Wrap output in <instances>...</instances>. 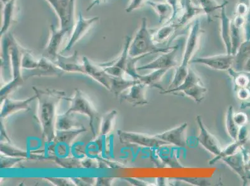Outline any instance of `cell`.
I'll list each match as a JSON object with an SVG mask.
<instances>
[{
  "instance_id": "6da1fadb",
  "label": "cell",
  "mask_w": 250,
  "mask_h": 186,
  "mask_svg": "<svg viewBox=\"0 0 250 186\" xmlns=\"http://www.w3.org/2000/svg\"><path fill=\"white\" fill-rule=\"evenodd\" d=\"M33 89L39 102V120L42 130L43 138L47 143L55 140L56 110L57 104L60 99L67 100L66 94L55 90H41L36 87Z\"/></svg>"
},
{
  "instance_id": "7a4b0ae2",
  "label": "cell",
  "mask_w": 250,
  "mask_h": 186,
  "mask_svg": "<svg viewBox=\"0 0 250 186\" xmlns=\"http://www.w3.org/2000/svg\"><path fill=\"white\" fill-rule=\"evenodd\" d=\"M167 47L163 48L157 46L154 42L153 35L149 30L146 18H142L139 28L132 37L129 48V56L131 57L147 56L152 54L165 53L173 48Z\"/></svg>"
},
{
  "instance_id": "3957f363",
  "label": "cell",
  "mask_w": 250,
  "mask_h": 186,
  "mask_svg": "<svg viewBox=\"0 0 250 186\" xmlns=\"http://www.w3.org/2000/svg\"><path fill=\"white\" fill-rule=\"evenodd\" d=\"M201 35V24L199 20L197 19L190 29L181 62L176 68L174 78L168 90L176 88L185 79L189 68L188 65L190 64L193 56L198 49Z\"/></svg>"
},
{
  "instance_id": "277c9868",
  "label": "cell",
  "mask_w": 250,
  "mask_h": 186,
  "mask_svg": "<svg viewBox=\"0 0 250 186\" xmlns=\"http://www.w3.org/2000/svg\"><path fill=\"white\" fill-rule=\"evenodd\" d=\"M67 101H70L71 105L65 114H70L76 112L87 115L89 120L91 131L94 137H96L101 128V117L99 112L79 89L76 90L74 96L72 98L68 97Z\"/></svg>"
},
{
  "instance_id": "5b68a950",
  "label": "cell",
  "mask_w": 250,
  "mask_h": 186,
  "mask_svg": "<svg viewBox=\"0 0 250 186\" xmlns=\"http://www.w3.org/2000/svg\"><path fill=\"white\" fill-rule=\"evenodd\" d=\"M24 49L18 44L14 36L11 35L10 56L12 80L2 88L1 102L7 97L10 93L13 92L24 83V79L22 74L21 60Z\"/></svg>"
},
{
  "instance_id": "8992f818",
  "label": "cell",
  "mask_w": 250,
  "mask_h": 186,
  "mask_svg": "<svg viewBox=\"0 0 250 186\" xmlns=\"http://www.w3.org/2000/svg\"><path fill=\"white\" fill-rule=\"evenodd\" d=\"M208 88L204 85L200 76L194 70L188 68L187 76L180 85L173 89L165 90L161 94H177L183 93L186 96L192 98L197 103H201L205 99Z\"/></svg>"
},
{
  "instance_id": "52a82bcc",
  "label": "cell",
  "mask_w": 250,
  "mask_h": 186,
  "mask_svg": "<svg viewBox=\"0 0 250 186\" xmlns=\"http://www.w3.org/2000/svg\"><path fill=\"white\" fill-rule=\"evenodd\" d=\"M58 16L60 28L71 33L75 24L76 0H46Z\"/></svg>"
},
{
  "instance_id": "ba28073f",
  "label": "cell",
  "mask_w": 250,
  "mask_h": 186,
  "mask_svg": "<svg viewBox=\"0 0 250 186\" xmlns=\"http://www.w3.org/2000/svg\"><path fill=\"white\" fill-rule=\"evenodd\" d=\"M117 134L120 142L123 144L135 145L149 149L159 148L163 145H167L155 135H150L146 133L118 130Z\"/></svg>"
},
{
  "instance_id": "9c48e42d",
  "label": "cell",
  "mask_w": 250,
  "mask_h": 186,
  "mask_svg": "<svg viewBox=\"0 0 250 186\" xmlns=\"http://www.w3.org/2000/svg\"><path fill=\"white\" fill-rule=\"evenodd\" d=\"M179 45H174L173 48L170 51L165 53H161V55L148 63H146L142 67H138L137 70H170L172 68L177 67L179 65L178 62V52Z\"/></svg>"
},
{
  "instance_id": "30bf717a",
  "label": "cell",
  "mask_w": 250,
  "mask_h": 186,
  "mask_svg": "<svg viewBox=\"0 0 250 186\" xmlns=\"http://www.w3.org/2000/svg\"><path fill=\"white\" fill-rule=\"evenodd\" d=\"M99 20V17L86 18L83 13H79L78 18L75 22L73 29L70 33V38L66 46L61 52H69L79 40L87 33L91 27Z\"/></svg>"
},
{
  "instance_id": "8fae6325",
  "label": "cell",
  "mask_w": 250,
  "mask_h": 186,
  "mask_svg": "<svg viewBox=\"0 0 250 186\" xmlns=\"http://www.w3.org/2000/svg\"><path fill=\"white\" fill-rule=\"evenodd\" d=\"M234 62V56L226 54L208 56H202L193 59L190 64H201L207 66L210 69L228 71L232 68Z\"/></svg>"
},
{
  "instance_id": "7c38bea8",
  "label": "cell",
  "mask_w": 250,
  "mask_h": 186,
  "mask_svg": "<svg viewBox=\"0 0 250 186\" xmlns=\"http://www.w3.org/2000/svg\"><path fill=\"white\" fill-rule=\"evenodd\" d=\"M83 63L85 74L90 76L111 92L117 76L108 74L104 68L102 69L101 66L93 64L86 56H83Z\"/></svg>"
},
{
  "instance_id": "4fadbf2b",
  "label": "cell",
  "mask_w": 250,
  "mask_h": 186,
  "mask_svg": "<svg viewBox=\"0 0 250 186\" xmlns=\"http://www.w3.org/2000/svg\"><path fill=\"white\" fill-rule=\"evenodd\" d=\"M188 124H182L180 126L154 135L159 139L179 148H186L187 146V130Z\"/></svg>"
},
{
  "instance_id": "5bb4252c",
  "label": "cell",
  "mask_w": 250,
  "mask_h": 186,
  "mask_svg": "<svg viewBox=\"0 0 250 186\" xmlns=\"http://www.w3.org/2000/svg\"><path fill=\"white\" fill-rule=\"evenodd\" d=\"M196 121L199 129V134L197 137L199 144L212 155L215 156L219 155L222 149L220 143L215 136L208 130L201 115H197Z\"/></svg>"
},
{
  "instance_id": "9a60e30c",
  "label": "cell",
  "mask_w": 250,
  "mask_h": 186,
  "mask_svg": "<svg viewBox=\"0 0 250 186\" xmlns=\"http://www.w3.org/2000/svg\"><path fill=\"white\" fill-rule=\"evenodd\" d=\"M132 37L129 36H127L125 37L124 48H123L122 54L119 57L116 59L114 62L111 63V65H102L104 70L108 74H111V75L124 77V74H125V70H126L127 63H128L129 57V45H130Z\"/></svg>"
},
{
  "instance_id": "2e32d148",
  "label": "cell",
  "mask_w": 250,
  "mask_h": 186,
  "mask_svg": "<svg viewBox=\"0 0 250 186\" xmlns=\"http://www.w3.org/2000/svg\"><path fill=\"white\" fill-rule=\"evenodd\" d=\"M199 15H206L200 5H195L192 0H183L180 10L173 21L180 28Z\"/></svg>"
},
{
  "instance_id": "e0dca14e",
  "label": "cell",
  "mask_w": 250,
  "mask_h": 186,
  "mask_svg": "<svg viewBox=\"0 0 250 186\" xmlns=\"http://www.w3.org/2000/svg\"><path fill=\"white\" fill-rule=\"evenodd\" d=\"M69 33L62 29H57L54 25L50 26V37L47 42L45 52L47 57L55 61L57 56L59 55V50L62 44L65 35Z\"/></svg>"
},
{
  "instance_id": "ac0fdd59",
  "label": "cell",
  "mask_w": 250,
  "mask_h": 186,
  "mask_svg": "<svg viewBox=\"0 0 250 186\" xmlns=\"http://www.w3.org/2000/svg\"><path fill=\"white\" fill-rule=\"evenodd\" d=\"M147 86L140 81L133 85L126 94L120 96L121 101H126L133 106H144L148 104L146 96Z\"/></svg>"
},
{
  "instance_id": "d6986e66",
  "label": "cell",
  "mask_w": 250,
  "mask_h": 186,
  "mask_svg": "<svg viewBox=\"0 0 250 186\" xmlns=\"http://www.w3.org/2000/svg\"><path fill=\"white\" fill-rule=\"evenodd\" d=\"M57 66L63 72L85 74L83 63L81 64L78 60V53L75 51L72 56H65L59 54L54 61Z\"/></svg>"
},
{
  "instance_id": "ffe728a7",
  "label": "cell",
  "mask_w": 250,
  "mask_h": 186,
  "mask_svg": "<svg viewBox=\"0 0 250 186\" xmlns=\"http://www.w3.org/2000/svg\"><path fill=\"white\" fill-rule=\"evenodd\" d=\"M36 99H37V96L36 94L22 101L13 100V99L6 97L3 101V105L1 113H0V116L3 119V118L8 117V115L18 112V111L29 110L31 104Z\"/></svg>"
},
{
  "instance_id": "44dd1931",
  "label": "cell",
  "mask_w": 250,
  "mask_h": 186,
  "mask_svg": "<svg viewBox=\"0 0 250 186\" xmlns=\"http://www.w3.org/2000/svg\"><path fill=\"white\" fill-rule=\"evenodd\" d=\"M222 160L240 176L244 185H247L249 183V176L245 167V158L242 150L240 149V151L236 152V153L225 158Z\"/></svg>"
},
{
  "instance_id": "7402d4cb",
  "label": "cell",
  "mask_w": 250,
  "mask_h": 186,
  "mask_svg": "<svg viewBox=\"0 0 250 186\" xmlns=\"http://www.w3.org/2000/svg\"><path fill=\"white\" fill-rule=\"evenodd\" d=\"M153 9L159 17V22L165 24L171 22L174 17L173 7L168 2L153 1L148 0L147 3Z\"/></svg>"
},
{
  "instance_id": "603a6c76",
  "label": "cell",
  "mask_w": 250,
  "mask_h": 186,
  "mask_svg": "<svg viewBox=\"0 0 250 186\" xmlns=\"http://www.w3.org/2000/svg\"><path fill=\"white\" fill-rule=\"evenodd\" d=\"M17 0H11L8 3L3 4V19L0 29L1 37L8 33L15 21L17 15Z\"/></svg>"
},
{
  "instance_id": "cb8c5ba5",
  "label": "cell",
  "mask_w": 250,
  "mask_h": 186,
  "mask_svg": "<svg viewBox=\"0 0 250 186\" xmlns=\"http://www.w3.org/2000/svg\"><path fill=\"white\" fill-rule=\"evenodd\" d=\"M226 6L225 5L220 11V19L221 21L220 31L223 42L226 47L227 54H231V19L227 14Z\"/></svg>"
},
{
  "instance_id": "d4e9b609",
  "label": "cell",
  "mask_w": 250,
  "mask_h": 186,
  "mask_svg": "<svg viewBox=\"0 0 250 186\" xmlns=\"http://www.w3.org/2000/svg\"><path fill=\"white\" fill-rule=\"evenodd\" d=\"M168 71L169 70L167 69L153 70V72L147 74H144V75L138 74L137 79L147 86L158 88L163 92L165 90L163 87L161 81H162L164 76L167 74Z\"/></svg>"
},
{
  "instance_id": "484cf974",
  "label": "cell",
  "mask_w": 250,
  "mask_h": 186,
  "mask_svg": "<svg viewBox=\"0 0 250 186\" xmlns=\"http://www.w3.org/2000/svg\"><path fill=\"white\" fill-rule=\"evenodd\" d=\"M250 58V39L244 40L234 55L232 69L236 71H243L245 64Z\"/></svg>"
},
{
  "instance_id": "4316f807",
  "label": "cell",
  "mask_w": 250,
  "mask_h": 186,
  "mask_svg": "<svg viewBox=\"0 0 250 186\" xmlns=\"http://www.w3.org/2000/svg\"><path fill=\"white\" fill-rule=\"evenodd\" d=\"M178 29V27L174 21L163 24L160 29L153 34L154 42L156 45L163 44L170 40Z\"/></svg>"
},
{
  "instance_id": "83f0119b",
  "label": "cell",
  "mask_w": 250,
  "mask_h": 186,
  "mask_svg": "<svg viewBox=\"0 0 250 186\" xmlns=\"http://www.w3.org/2000/svg\"><path fill=\"white\" fill-rule=\"evenodd\" d=\"M10 144H1V151L6 156L22 159H32V160L45 158L42 156L37 155V154H32L31 155L28 151L11 146Z\"/></svg>"
},
{
  "instance_id": "f1b7e54d",
  "label": "cell",
  "mask_w": 250,
  "mask_h": 186,
  "mask_svg": "<svg viewBox=\"0 0 250 186\" xmlns=\"http://www.w3.org/2000/svg\"><path fill=\"white\" fill-rule=\"evenodd\" d=\"M227 72L233 79L235 90L250 87V72L244 71V70L236 71L232 68L229 69Z\"/></svg>"
},
{
  "instance_id": "f546056e",
  "label": "cell",
  "mask_w": 250,
  "mask_h": 186,
  "mask_svg": "<svg viewBox=\"0 0 250 186\" xmlns=\"http://www.w3.org/2000/svg\"><path fill=\"white\" fill-rule=\"evenodd\" d=\"M87 131L85 128H81L77 129H69L65 130L56 131L55 140L62 144L69 145L77 136Z\"/></svg>"
},
{
  "instance_id": "4dcf8cb0",
  "label": "cell",
  "mask_w": 250,
  "mask_h": 186,
  "mask_svg": "<svg viewBox=\"0 0 250 186\" xmlns=\"http://www.w3.org/2000/svg\"><path fill=\"white\" fill-rule=\"evenodd\" d=\"M234 109L232 106H229L227 109L226 117V126L229 137L232 138L233 141H236L238 139V131L239 127L235 123L234 120Z\"/></svg>"
},
{
  "instance_id": "1f68e13d",
  "label": "cell",
  "mask_w": 250,
  "mask_h": 186,
  "mask_svg": "<svg viewBox=\"0 0 250 186\" xmlns=\"http://www.w3.org/2000/svg\"><path fill=\"white\" fill-rule=\"evenodd\" d=\"M243 145V143L238 141V140L234 141L232 144H229L226 148L222 149L219 155L215 156V158H213L212 160L210 161L209 164L211 165H214L215 163L219 162V161L222 160L225 158L233 155V154L239 151V149L242 148Z\"/></svg>"
},
{
  "instance_id": "d6a6232c",
  "label": "cell",
  "mask_w": 250,
  "mask_h": 186,
  "mask_svg": "<svg viewBox=\"0 0 250 186\" xmlns=\"http://www.w3.org/2000/svg\"><path fill=\"white\" fill-rule=\"evenodd\" d=\"M70 117H71V115L64 114L58 117L56 125V128L58 130H69V129L76 128V127L83 128L79 121H76V119H74L72 117L70 119Z\"/></svg>"
},
{
  "instance_id": "836d02e7",
  "label": "cell",
  "mask_w": 250,
  "mask_h": 186,
  "mask_svg": "<svg viewBox=\"0 0 250 186\" xmlns=\"http://www.w3.org/2000/svg\"><path fill=\"white\" fill-rule=\"evenodd\" d=\"M117 115V111H111L107 114L104 115L103 122L101 124V135H106L108 134L111 129L112 124L114 119Z\"/></svg>"
},
{
  "instance_id": "e575fe53",
  "label": "cell",
  "mask_w": 250,
  "mask_h": 186,
  "mask_svg": "<svg viewBox=\"0 0 250 186\" xmlns=\"http://www.w3.org/2000/svg\"><path fill=\"white\" fill-rule=\"evenodd\" d=\"M56 160L59 165H62L63 167H66V168H80L83 165L82 162L74 158H69L63 160L56 158Z\"/></svg>"
},
{
  "instance_id": "d590c367",
  "label": "cell",
  "mask_w": 250,
  "mask_h": 186,
  "mask_svg": "<svg viewBox=\"0 0 250 186\" xmlns=\"http://www.w3.org/2000/svg\"><path fill=\"white\" fill-rule=\"evenodd\" d=\"M24 159L21 158L12 157V156H1V168H10L13 165L17 164V163L21 162Z\"/></svg>"
},
{
  "instance_id": "8d00e7d4",
  "label": "cell",
  "mask_w": 250,
  "mask_h": 186,
  "mask_svg": "<svg viewBox=\"0 0 250 186\" xmlns=\"http://www.w3.org/2000/svg\"><path fill=\"white\" fill-rule=\"evenodd\" d=\"M249 8L250 6L246 3V1H243L242 0H241L236 4L235 15L246 18L248 13H249Z\"/></svg>"
},
{
  "instance_id": "74e56055",
  "label": "cell",
  "mask_w": 250,
  "mask_h": 186,
  "mask_svg": "<svg viewBox=\"0 0 250 186\" xmlns=\"http://www.w3.org/2000/svg\"><path fill=\"white\" fill-rule=\"evenodd\" d=\"M148 0H130L128 7L125 9L127 13H131L133 11L142 8L145 4L147 3Z\"/></svg>"
},
{
  "instance_id": "f35d334b",
  "label": "cell",
  "mask_w": 250,
  "mask_h": 186,
  "mask_svg": "<svg viewBox=\"0 0 250 186\" xmlns=\"http://www.w3.org/2000/svg\"><path fill=\"white\" fill-rule=\"evenodd\" d=\"M233 117L235 123L239 128L246 126L248 121H249V117H248L246 113L243 112L234 113Z\"/></svg>"
},
{
  "instance_id": "ab89813d",
  "label": "cell",
  "mask_w": 250,
  "mask_h": 186,
  "mask_svg": "<svg viewBox=\"0 0 250 186\" xmlns=\"http://www.w3.org/2000/svg\"><path fill=\"white\" fill-rule=\"evenodd\" d=\"M180 180L184 182L192 184L197 186H209L210 185L208 179L204 178H179Z\"/></svg>"
},
{
  "instance_id": "60d3db41",
  "label": "cell",
  "mask_w": 250,
  "mask_h": 186,
  "mask_svg": "<svg viewBox=\"0 0 250 186\" xmlns=\"http://www.w3.org/2000/svg\"><path fill=\"white\" fill-rule=\"evenodd\" d=\"M236 96L241 100L247 101L250 97L249 88H241V89L236 90Z\"/></svg>"
},
{
  "instance_id": "b9f144b4",
  "label": "cell",
  "mask_w": 250,
  "mask_h": 186,
  "mask_svg": "<svg viewBox=\"0 0 250 186\" xmlns=\"http://www.w3.org/2000/svg\"><path fill=\"white\" fill-rule=\"evenodd\" d=\"M244 37L245 40L250 39V6L249 13H248L246 18H245V24L244 26Z\"/></svg>"
},
{
  "instance_id": "7bdbcfd3",
  "label": "cell",
  "mask_w": 250,
  "mask_h": 186,
  "mask_svg": "<svg viewBox=\"0 0 250 186\" xmlns=\"http://www.w3.org/2000/svg\"><path fill=\"white\" fill-rule=\"evenodd\" d=\"M51 183L58 186H72L71 183L63 178H47Z\"/></svg>"
},
{
  "instance_id": "ee69618b",
  "label": "cell",
  "mask_w": 250,
  "mask_h": 186,
  "mask_svg": "<svg viewBox=\"0 0 250 186\" xmlns=\"http://www.w3.org/2000/svg\"><path fill=\"white\" fill-rule=\"evenodd\" d=\"M125 180L128 181V182L132 184V185L135 186H148L149 185H147L146 182H145V181L138 180V179H135L132 178H125Z\"/></svg>"
},
{
  "instance_id": "f6af8a7d",
  "label": "cell",
  "mask_w": 250,
  "mask_h": 186,
  "mask_svg": "<svg viewBox=\"0 0 250 186\" xmlns=\"http://www.w3.org/2000/svg\"><path fill=\"white\" fill-rule=\"evenodd\" d=\"M107 1V0H93V1L92 2V3L90 4L89 6H88V7L87 8V11H90L92 10L93 8L94 7V6L99 5V4L104 3V2H105Z\"/></svg>"
},
{
  "instance_id": "bcb514c9",
  "label": "cell",
  "mask_w": 250,
  "mask_h": 186,
  "mask_svg": "<svg viewBox=\"0 0 250 186\" xmlns=\"http://www.w3.org/2000/svg\"><path fill=\"white\" fill-rule=\"evenodd\" d=\"M111 180H112L111 178H99L98 179L97 185H107L106 184H109Z\"/></svg>"
},
{
  "instance_id": "7dc6e473",
  "label": "cell",
  "mask_w": 250,
  "mask_h": 186,
  "mask_svg": "<svg viewBox=\"0 0 250 186\" xmlns=\"http://www.w3.org/2000/svg\"><path fill=\"white\" fill-rule=\"evenodd\" d=\"M240 108L242 109V110H244V109L250 108V101L243 102L242 104H241Z\"/></svg>"
},
{
  "instance_id": "c3c4849f",
  "label": "cell",
  "mask_w": 250,
  "mask_h": 186,
  "mask_svg": "<svg viewBox=\"0 0 250 186\" xmlns=\"http://www.w3.org/2000/svg\"><path fill=\"white\" fill-rule=\"evenodd\" d=\"M244 71L250 72V58L248 60L246 64L245 65Z\"/></svg>"
},
{
  "instance_id": "681fc988",
  "label": "cell",
  "mask_w": 250,
  "mask_h": 186,
  "mask_svg": "<svg viewBox=\"0 0 250 186\" xmlns=\"http://www.w3.org/2000/svg\"><path fill=\"white\" fill-rule=\"evenodd\" d=\"M11 0H1V3L3 4H6L10 2Z\"/></svg>"
}]
</instances>
